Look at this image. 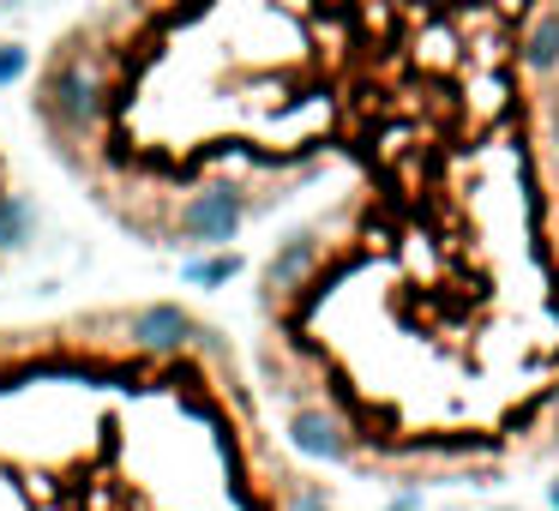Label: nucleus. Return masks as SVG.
<instances>
[{"label": "nucleus", "instance_id": "1", "mask_svg": "<svg viewBox=\"0 0 559 511\" xmlns=\"http://www.w3.org/2000/svg\"><path fill=\"white\" fill-rule=\"evenodd\" d=\"M319 511H331V506H319Z\"/></svg>", "mask_w": 559, "mask_h": 511}]
</instances>
